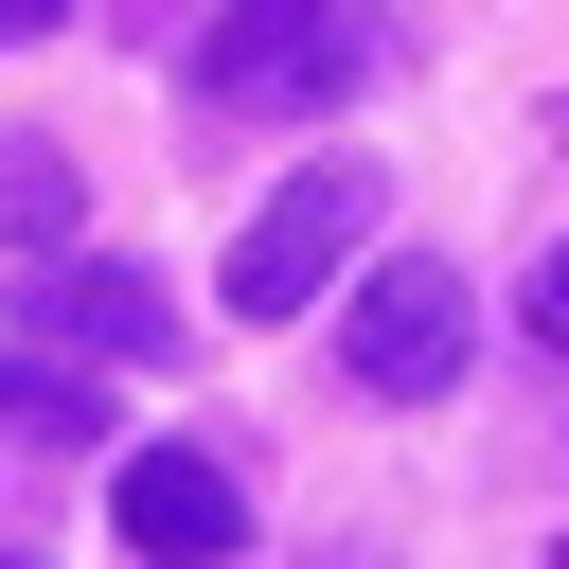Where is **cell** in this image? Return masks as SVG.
I'll return each mask as SVG.
<instances>
[{"label": "cell", "instance_id": "cell-1", "mask_svg": "<svg viewBox=\"0 0 569 569\" xmlns=\"http://www.w3.org/2000/svg\"><path fill=\"white\" fill-rule=\"evenodd\" d=\"M356 71H373V18H356V0H231V18L196 36V89L249 107V124H267V107H338Z\"/></svg>", "mask_w": 569, "mask_h": 569}, {"label": "cell", "instance_id": "cell-2", "mask_svg": "<svg viewBox=\"0 0 569 569\" xmlns=\"http://www.w3.org/2000/svg\"><path fill=\"white\" fill-rule=\"evenodd\" d=\"M338 356H356V391H391V409L462 391V356H480V302H462V267H445V249H391V267L338 302Z\"/></svg>", "mask_w": 569, "mask_h": 569}, {"label": "cell", "instance_id": "cell-3", "mask_svg": "<svg viewBox=\"0 0 569 569\" xmlns=\"http://www.w3.org/2000/svg\"><path fill=\"white\" fill-rule=\"evenodd\" d=\"M356 231H373V160H320V178H284V196L231 231V320H302V302H338Z\"/></svg>", "mask_w": 569, "mask_h": 569}, {"label": "cell", "instance_id": "cell-4", "mask_svg": "<svg viewBox=\"0 0 569 569\" xmlns=\"http://www.w3.org/2000/svg\"><path fill=\"white\" fill-rule=\"evenodd\" d=\"M107 533L142 569H231L249 551V480L213 445H142V462H107Z\"/></svg>", "mask_w": 569, "mask_h": 569}, {"label": "cell", "instance_id": "cell-5", "mask_svg": "<svg viewBox=\"0 0 569 569\" xmlns=\"http://www.w3.org/2000/svg\"><path fill=\"white\" fill-rule=\"evenodd\" d=\"M18 320H36V338H71V356H142V373L178 356V302H160L142 267H89V249H53V267L18 284Z\"/></svg>", "mask_w": 569, "mask_h": 569}, {"label": "cell", "instance_id": "cell-6", "mask_svg": "<svg viewBox=\"0 0 569 569\" xmlns=\"http://www.w3.org/2000/svg\"><path fill=\"white\" fill-rule=\"evenodd\" d=\"M71 213H89L71 142H0V249H71Z\"/></svg>", "mask_w": 569, "mask_h": 569}, {"label": "cell", "instance_id": "cell-7", "mask_svg": "<svg viewBox=\"0 0 569 569\" xmlns=\"http://www.w3.org/2000/svg\"><path fill=\"white\" fill-rule=\"evenodd\" d=\"M0 427H18V445H89V427H107V391H89V373H53V356H0Z\"/></svg>", "mask_w": 569, "mask_h": 569}, {"label": "cell", "instance_id": "cell-8", "mask_svg": "<svg viewBox=\"0 0 569 569\" xmlns=\"http://www.w3.org/2000/svg\"><path fill=\"white\" fill-rule=\"evenodd\" d=\"M107 18H124V36H178V53H196V36L231 18V0H107Z\"/></svg>", "mask_w": 569, "mask_h": 569}, {"label": "cell", "instance_id": "cell-9", "mask_svg": "<svg viewBox=\"0 0 569 569\" xmlns=\"http://www.w3.org/2000/svg\"><path fill=\"white\" fill-rule=\"evenodd\" d=\"M516 320H533V338H551V356H569V249H551V267H533V284H516Z\"/></svg>", "mask_w": 569, "mask_h": 569}, {"label": "cell", "instance_id": "cell-10", "mask_svg": "<svg viewBox=\"0 0 569 569\" xmlns=\"http://www.w3.org/2000/svg\"><path fill=\"white\" fill-rule=\"evenodd\" d=\"M53 18H71V0H0V53H18V36H53Z\"/></svg>", "mask_w": 569, "mask_h": 569}, {"label": "cell", "instance_id": "cell-11", "mask_svg": "<svg viewBox=\"0 0 569 569\" xmlns=\"http://www.w3.org/2000/svg\"><path fill=\"white\" fill-rule=\"evenodd\" d=\"M320 569H373V551H320Z\"/></svg>", "mask_w": 569, "mask_h": 569}, {"label": "cell", "instance_id": "cell-12", "mask_svg": "<svg viewBox=\"0 0 569 569\" xmlns=\"http://www.w3.org/2000/svg\"><path fill=\"white\" fill-rule=\"evenodd\" d=\"M551 569H569V533H551Z\"/></svg>", "mask_w": 569, "mask_h": 569}, {"label": "cell", "instance_id": "cell-13", "mask_svg": "<svg viewBox=\"0 0 569 569\" xmlns=\"http://www.w3.org/2000/svg\"><path fill=\"white\" fill-rule=\"evenodd\" d=\"M0 569H18V551H0Z\"/></svg>", "mask_w": 569, "mask_h": 569}]
</instances>
